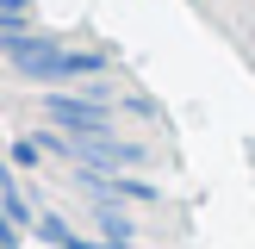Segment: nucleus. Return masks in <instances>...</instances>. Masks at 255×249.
I'll use <instances>...</instances> for the list:
<instances>
[{
  "instance_id": "1",
  "label": "nucleus",
  "mask_w": 255,
  "mask_h": 249,
  "mask_svg": "<svg viewBox=\"0 0 255 249\" xmlns=\"http://www.w3.org/2000/svg\"><path fill=\"white\" fill-rule=\"evenodd\" d=\"M12 25H31V0H0V31Z\"/></svg>"
},
{
  "instance_id": "2",
  "label": "nucleus",
  "mask_w": 255,
  "mask_h": 249,
  "mask_svg": "<svg viewBox=\"0 0 255 249\" xmlns=\"http://www.w3.org/2000/svg\"><path fill=\"white\" fill-rule=\"evenodd\" d=\"M12 162H19V168H37V162H44V143H12Z\"/></svg>"
}]
</instances>
